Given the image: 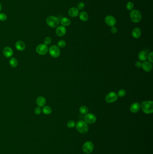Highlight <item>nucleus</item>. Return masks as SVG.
<instances>
[{"label":"nucleus","instance_id":"1","mask_svg":"<svg viewBox=\"0 0 153 154\" xmlns=\"http://www.w3.org/2000/svg\"><path fill=\"white\" fill-rule=\"evenodd\" d=\"M141 107L143 111L145 114H152L153 112V102L151 101H143L141 104Z\"/></svg>","mask_w":153,"mask_h":154},{"label":"nucleus","instance_id":"2","mask_svg":"<svg viewBox=\"0 0 153 154\" xmlns=\"http://www.w3.org/2000/svg\"><path fill=\"white\" fill-rule=\"evenodd\" d=\"M46 23L49 26L54 28L58 26L60 23V19L56 16L50 15L46 19Z\"/></svg>","mask_w":153,"mask_h":154},{"label":"nucleus","instance_id":"3","mask_svg":"<svg viewBox=\"0 0 153 154\" xmlns=\"http://www.w3.org/2000/svg\"><path fill=\"white\" fill-rule=\"evenodd\" d=\"M130 17L132 22L137 23L141 20L142 15L140 11L137 10L132 11L130 14Z\"/></svg>","mask_w":153,"mask_h":154},{"label":"nucleus","instance_id":"4","mask_svg":"<svg viewBox=\"0 0 153 154\" xmlns=\"http://www.w3.org/2000/svg\"><path fill=\"white\" fill-rule=\"evenodd\" d=\"M76 128L77 131L81 133H86L89 130L87 123L83 120H80L77 122Z\"/></svg>","mask_w":153,"mask_h":154},{"label":"nucleus","instance_id":"5","mask_svg":"<svg viewBox=\"0 0 153 154\" xmlns=\"http://www.w3.org/2000/svg\"><path fill=\"white\" fill-rule=\"evenodd\" d=\"M50 56L53 58H57L60 55V50L58 46L53 45L51 46L49 50Z\"/></svg>","mask_w":153,"mask_h":154},{"label":"nucleus","instance_id":"6","mask_svg":"<svg viewBox=\"0 0 153 154\" xmlns=\"http://www.w3.org/2000/svg\"><path fill=\"white\" fill-rule=\"evenodd\" d=\"M36 51L39 55L44 56L46 55L48 51L47 45L45 44H40L37 46L36 47Z\"/></svg>","mask_w":153,"mask_h":154},{"label":"nucleus","instance_id":"7","mask_svg":"<svg viewBox=\"0 0 153 154\" xmlns=\"http://www.w3.org/2000/svg\"><path fill=\"white\" fill-rule=\"evenodd\" d=\"M118 99V95L114 92H111L108 93L105 97L106 102L108 103H111L116 101Z\"/></svg>","mask_w":153,"mask_h":154},{"label":"nucleus","instance_id":"8","mask_svg":"<svg viewBox=\"0 0 153 154\" xmlns=\"http://www.w3.org/2000/svg\"><path fill=\"white\" fill-rule=\"evenodd\" d=\"M94 148L93 144L91 141H87L83 146V150L85 153L90 154L92 152Z\"/></svg>","mask_w":153,"mask_h":154},{"label":"nucleus","instance_id":"9","mask_svg":"<svg viewBox=\"0 0 153 154\" xmlns=\"http://www.w3.org/2000/svg\"><path fill=\"white\" fill-rule=\"evenodd\" d=\"M85 122L86 123L89 124H92L96 121L97 118L94 114L91 113H89L85 115Z\"/></svg>","mask_w":153,"mask_h":154},{"label":"nucleus","instance_id":"10","mask_svg":"<svg viewBox=\"0 0 153 154\" xmlns=\"http://www.w3.org/2000/svg\"><path fill=\"white\" fill-rule=\"evenodd\" d=\"M105 21L106 24L110 27H113L116 24V20L115 18L112 15H107L105 19Z\"/></svg>","mask_w":153,"mask_h":154},{"label":"nucleus","instance_id":"11","mask_svg":"<svg viewBox=\"0 0 153 154\" xmlns=\"http://www.w3.org/2000/svg\"><path fill=\"white\" fill-rule=\"evenodd\" d=\"M66 30L65 27L59 26L57 27L56 29V34L58 37H62L66 34Z\"/></svg>","mask_w":153,"mask_h":154},{"label":"nucleus","instance_id":"12","mask_svg":"<svg viewBox=\"0 0 153 154\" xmlns=\"http://www.w3.org/2000/svg\"><path fill=\"white\" fill-rule=\"evenodd\" d=\"M3 54L5 57L10 58L13 55V51L11 47L6 46L4 48L3 50Z\"/></svg>","mask_w":153,"mask_h":154},{"label":"nucleus","instance_id":"13","mask_svg":"<svg viewBox=\"0 0 153 154\" xmlns=\"http://www.w3.org/2000/svg\"><path fill=\"white\" fill-rule=\"evenodd\" d=\"M68 14L71 17H76L79 15V11L76 7H71L68 11Z\"/></svg>","mask_w":153,"mask_h":154},{"label":"nucleus","instance_id":"14","mask_svg":"<svg viewBox=\"0 0 153 154\" xmlns=\"http://www.w3.org/2000/svg\"><path fill=\"white\" fill-rule=\"evenodd\" d=\"M143 70L145 72H150L152 69V65L151 62L149 61H145L142 65Z\"/></svg>","mask_w":153,"mask_h":154},{"label":"nucleus","instance_id":"15","mask_svg":"<svg viewBox=\"0 0 153 154\" xmlns=\"http://www.w3.org/2000/svg\"><path fill=\"white\" fill-rule=\"evenodd\" d=\"M140 104L138 102H135L131 105L130 108V110L132 113H136L140 110Z\"/></svg>","mask_w":153,"mask_h":154},{"label":"nucleus","instance_id":"16","mask_svg":"<svg viewBox=\"0 0 153 154\" xmlns=\"http://www.w3.org/2000/svg\"><path fill=\"white\" fill-rule=\"evenodd\" d=\"M15 47L17 50L19 51H24L26 48L25 43L22 41H18L15 43Z\"/></svg>","mask_w":153,"mask_h":154},{"label":"nucleus","instance_id":"17","mask_svg":"<svg viewBox=\"0 0 153 154\" xmlns=\"http://www.w3.org/2000/svg\"><path fill=\"white\" fill-rule=\"evenodd\" d=\"M141 30L139 28H135L132 30V37L135 38H138L141 35Z\"/></svg>","mask_w":153,"mask_h":154},{"label":"nucleus","instance_id":"18","mask_svg":"<svg viewBox=\"0 0 153 154\" xmlns=\"http://www.w3.org/2000/svg\"><path fill=\"white\" fill-rule=\"evenodd\" d=\"M36 103L39 107L45 106L46 104V100L43 96H39L36 100Z\"/></svg>","mask_w":153,"mask_h":154},{"label":"nucleus","instance_id":"19","mask_svg":"<svg viewBox=\"0 0 153 154\" xmlns=\"http://www.w3.org/2000/svg\"><path fill=\"white\" fill-rule=\"evenodd\" d=\"M79 19L83 22L87 21L89 19V16L88 14L85 11H81L79 14Z\"/></svg>","mask_w":153,"mask_h":154},{"label":"nucleus","instance_id":"20","mask_svg":"<svg viewBox=\"0 0 153 154\" xmlns=\"http://www.w3.org/2000/svg\"><path fill=\"white\" fill-rule=\"evenodd\" d=\"M147 53L145 51H141L138 54V58L141 61H145L147 59Z\"/></svg>","mask_w":153,"mask_h":154},{"label":"nucleus","instance_id":"21","mask_svg":"<svg viewBox=\"0 0 153 154\" xmlns=\"http://www.w3.org/2000/svg\"><path fill=\"white\" fill-rule=\"evenodd\" d=\"M60 22L61 24L62 25V26L64 27L68 26L71 23V22L70 20V19H69L66 17H64L62 18L61 20H60Z\"/></svg>","mask_w":153,"mask_h":154},{"label":"nucleus","instance_id":"22","mask_svg":"<svg viewBox=\"0 0 153 154\" xmlns=\"http://www.w3.org/2000/svg\"><path fill=\"white\" fill-rule=\"evenodd\" d=\"M9 63L11 66L13 68H15L18 66V61L17 60L16 58H13V57H12L10 59Z\"/></svg>","mask_w":153,"mask_h":154},{"label":"nucleus","instance_id":"23","mask_svg":"<svg viewBox=\"0 0 153 154\" xmlns=\"http://www.w3.org/2000/svg\"><path fill=\"white\" fill-rule=\"evenodd\" d=\"M42 111L44 114L46 115H48V114H50L52 113V109L50 106H45L43 107Z\"/></svg>","mask_w":153,"mask_h":154},{"label":"nucleus","instance_id":"24","mask_svg":"<svg viewBox=\"0 0 153 154\" xmlns=\"http://www.w3.org/2000/svg\"><path fill=\"white\" fill-rule=\"evenodd\" d=\"M89 111V109L87 106H82L79 108V112L82 114H86Z\"/></svg>","mask_w":153,"mask_h":154},{"label":"nucleus","instance_id":"25","mask_svg":"<svg viewBox=\"0 0 153 154\" xmlns=\"http://www.w3.org/2000/svg\"><path fill=\"white\" fill-rule=\"evenodd\" d=\"M126 8L128 11H132L134 8L133 3L131 1L128 2L126 5Z\"/></svg>","mask_w":153,"mask_h":154},{"label":"nucleus","instance_id":"26","mask_svg":"<svg viewBox=\"0 0 153 154\" xmlns=\"http://www.w3.org/2000/svg\"><path fill=\"white\" fill-rule=\"evenodd\" d=\"M66 42L64 40H60L58 43V46L60 48H63L66 46Z\"/></svg>","mask_w":153,"mask_h":154},{"label":"nucleus","instance_id":"27","mask_svg":"<svg viewBox=\"0 0 153 154\" xmlns=\"http://www.w3.org/2000/svg\"><path fill=\"white\" fill-rule=\"evenodd\" d=\"M7 19V15L3 13H0V21H5Z\"/></svg>","mask_w":153,"mask_h":154},{"label":"nucleus","instance_id":"28","mask_svg":"<svg viewBox=\"0 0 153 154\" xmlns=\"http://www.w3.org/2000/svg\"><path fill=\"white\" fill-rule=\"evenodd\" d=\"M76 125V123L75 121L73 120H70L67 123V126L69 128H74V127Z\"/></svg>","mask_w":153,"mask_h":154},{"label":"nucleus","instance_id":"29","mask_svg":"<svg viewBox=\"0 0 153 154\" xmlns=\"http://www.w3.org/2000/svg\"><path fill=\"white\" fill-rule=\"evenodd\" d=\"M52 42V39L50 37H45V39H44V43L46 45H50V43Z\"/></svg>","mask_w":153,"mask_h":154},{"label":"nucleus","instance_id":"30","mask_svg":"<svg viewBox=\"0 0 153 154\" xmlns=\"http://www.w3.org/2000/svg\"><path fill=\"white\" fill-rule=\"evenodd\" d=\"M126 94V91L124 89H120L118 93V96L119 97H123Z\"/></svg>","mask_w":153,"mask_h":154},{"label":"nucleus","instance_id":"31","mask_svg":"<svg viewBox=\"0 0 153 154\" xmlns=\"http://www.w3.org/2000/svg\"><path fill=\"white\" fill-rule=\"evenodd\" d=\"M85 4L82 2H80L77 5V9L79 10H82L85 8Z\"/></svg>","mask_w":153,"mask_h":154},{"label":"nucleus","instance_id":"32","mask_svg":"<svg viewBox=\"0 0 153 154\" xmlns=\"http://www.w3.org/2000/svg\"><path fill=\"white\" fill-rule=\"evenodd\" d=\"M153 52H151V53L149 54L148 56V60L150 61V62L152 63L153 62Z\"/></svg>","mask_w":153,"mask_h":154},{"label":"nucleus","instance_id":"33","mask_svg":"<svg viewBox=\"0 0 153 154\" xmlns=\"http://www.w3.org/2000/svg\"><path fill=\"white\" fill-rule=\"evenodd\" d=\"M41 112V109H40V108L39 107H38L36 108L35 109V114H37V115H39L40 114Z\"/></svg>","mask_w":153,"mask_h":154},{"label":"nucleus","instance_id":"34","mask_svg":"<svg viewBox=\"0 0 153 154\" xmlns=\"http://www.w3.org/2000/svg\"><path fill=\"white\" fill-rule=\"evenodd\" d=\"M111 31L113 34H115L118 31V29L116 27H111Z\"/></svg>","mask_w":153,"mask_h":154},{"label":"nucleus","instance_id":"35","mask_svg":"<svg viewBox=\"0 0 153 154\" xmlns=\"http://www.w3.org/2000/svg\"><path fill=\"white\" fill-rule=\"evenodd\" d=\"M142 63L140 61H137L136 63H135V66L138 68H140L142 67Z\"/></svg>","mask_w":153,"mask_h":154},{"label":"nucleus","instance_id":"36","mask_svg":"<svg viewBox=\"0 0 153 154\" xmlns=\"http://www.w3.org/2000/svg\"><path fill=\"white\" fill-rule=\"evenodd\" d=\"M1 9H2V5H1V3H0V11H1Z\"/></svg>","mask_w":153,"mask_h":154}]
</instances>
